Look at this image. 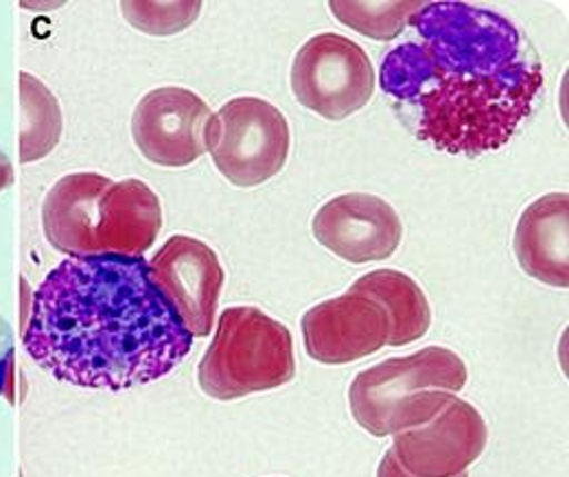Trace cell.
Returning a JSON list of instances; mask_svg holds the SVG:
<instances>
[{"mask_svg": "<svg viewBox=\"0 0 569 477\" xmlns=\"http://www.w3.org/2000/svg\"><path fill=\"white\" fill-rule=\"evenodd\" d=\"M408 27L410 40L379 69L406 128L469 158L508 145L546 86L528 38L506 16L469 2H426Z\"/></svg>", "mask_w": 569, "mask_h": 477, "instance_id": "cell-1", "label": "cell"}, {"mask_svg": "<svg viewBox=\"0 0 569 477\" xmlns=\"http://www.w3.org/2000/svg\"><path fill=\"white\" fill-rule=\"evenodd\" d=\"M22 341L58 381L121 392L176 370L193 334L142 257H71L36 289Z\"/></svg>", "mask_w": 569, "mask_h": 477, "instance_id": "cell-2", "label": "cell"}, {"mask_svg": "<svg viewBox=\"0 0 569 477\" xmlns=\"http://www.w3.org/2000/svg\"><path fill=\"white\" fill-rule=\"evenodd\" d=\"M42 228L53 250L72 259L142 257L162 228V206L137 178L114 182L81 171L51 187L42 205Z\"/></svg>", "mask_w": 569, "mask_h": 477, "instance_id": "cell-3", "label": "cell"}, {"mask_svg": "<svg viewBox=\"0 0 569 477\" xmlns=\"http://www.w3.org/2000/svg\"><path fill=\"white\" fill-rule=\"evenodd\" d=\"M467 377L460 355L427 346L361 370L349 388V406L357 425L368 434L395 436L431 420L467 386Z\"/></svg>", "mask_w": 569, "mask_h": 477, "instance_id": "cell-4", "label": "cell"}, {"mask_svg": "<svg viewBox=\"0 0 569 477\" xmlns=\"http://www.w3.org/2000/svg\"><path fill=\"white\" fill-rule=\"evenodd\" d=\"M293 375L296 359L289 329L257 307L226 309L198 366L202 392L217 401L281 388Z\"/></svg>", "mask_w": 569, "mask_h": 477, "instance_id": "cell-5", "label": "cell"}, {"mask_svg": "<svg viewBox=\"0 0 569 477\" xmlns=\"http://www.w3.org/2000/svg\"><path fill=\"white\" fill-rule=\"evenodd\" d=\"M204 145L230 185L252 189L283 171L291 135L277 106L257 97H237L211 115Z\"/></svg>", "mask_w": 569, "mask_h": 477, "instance_id": "cell-6", "label": "cell"}, {"mask_svg": "<svg viewBox=\"0 0 569 477\" xmlns=\"http://www.w3.org/2000/svg\"><path fill=\"white\" fill-rule=\"evenodd\" d=\"M291 90L307 110L327 121H342L372 99L375 69L353 40L340 33H320L296 53Z\"/></svg>", "mask_w": 569, "mask_h": 477, "instance_id": "cell-7", "label": "cell"}, {"mask_svg": "<svg viewBox=\"0 0 569 477\" xmlns=\"http://www.w3.org/2000/svg\"><path fill=\"white\" fill-rule=\"evenodd\" d=\"M489 427L471 404L453 397L423 425L395 434L392 451L415 477H458L482 456Z\"/></svg>", "mask_w": 569, "mask_h": 477, "instance_id": "cell-8", "label": "cell"}, {"mask_svg": "<svg viewBox=\"0 0 569 477\" xmlns=\"http://www.w3.org/2000/svg\"><path fill=\"white\" fill-rule=\"evenodd\" d=\"M209 119L211 110L200 95L189 88L164 86L139 101L132 115V137L149 162L182 169L207 153Z\"/></svg>", "mask_w": 569, "mask_h": 477, "instance_id": "cell-9", "label": "cell"}, {"mask_svg": "<svg viewBox=\"0 0 569 477\" xmlns=\"http://www.w3.org/2000/svg\"><path fill=\"white\" fill-rule=\"evenodd\" d=\"M149 272L193 338H207L226 280L213 248L200 239L176 235L151 257Z\"/></svg>", "mask_w": 569, "mask_h": 477, "instance_id": "cell-10", "label": "cell"}, {"mask_svg": "<svg viewBox=\"0 0 569 477\" xmlns=\"http://www.w3.org/2000/svg\"><path fill=\"white\" fill-rule=\"evenodd\" d=\"M388 340L386 309L353 289L311 307L302 316L305 350L320 364H351L377 352Z\"/></svg>", "mask_w": 569, "mask_h": 477, "instance_id": "cell-11", "label": "cell"}, {"mask_svg": "<svg viewBox=\"0 0 569 477\" xmlns=\"http://www.w3.org/2000/svg\"><path fill=\"white\" fill-rule=\"evenodd\" d=\"M313 237L349 264L390 259L403 237L397 210L377 196L347 193L329 200L313 217Z\"/></svg>", "mask_w": 569, "mask_h": 477, "instance_id": "cell-12", "label": "cell"}, {"mask_svg": "<svg viewBox=\"0 0 569 477\" xmlns=\"http://www.w3.org/2000/svg\"><path fill=\"white\" fill-rule=\"evenodd\" d=\"M515 257L521 270L550 287L569 285V200L550 193L528 206L515 228Z\"/></svg>", "mask_w": 569, "mask_h": 477, "instance_id": "cell-13", "label": "cell"}, {"mask_svg": "<svg viewBox=\"0 0 569 477\" xmlns=\"http://www.w3.org/2000/svg\"><path fill=\"white\" fill-rule=\"evenodd\" d=\"M379 302L390 320V346H406L421 340L431 325V309L423 289L397 270H375L357 278L351 287Z\"/></svg>", "mask_w": 569, "mask_h": 477, "instance_id": "cell-14", "label": "cell"}, {"mask_svg": "<svg viewBox=\"0 0 569 477\" xmlns=\"http://www.w3.org/2000/svg\"><path fill=\"white\" fill-rule=\"evenodd\" d=\"M20 106H22V135L20 160L33 162L49 156L62 138V108L58 97L33 74H20Z\"/></svg>", "mask_w": 569, "mask_h": 477, "instance_id": "cell-15", "label": "cell"}, {"mask_svg": "<svg viewBox=\"0 0 569 477\" xmlns=\"http://www.w3.org/2000/svg\"><path fill=\"white\" fill-rule=\"evenodd\" d=\"M426 2H357V0H333L329 2L331 13L345 24L359 31L361 36L390 42L408 29V20Z\"/></svg>", "mask_w": 569, "mask_h": 477, "instance_id": "cell-16", "label": "cell"}, {"mask_svg": "<svg viewBox=\"0 0 569 477\" xmlns=\"http://www.w3.org/2000/svg\"><path fill=\"white\" fill-rule=\"evenodd\" d=\"M202 11V2H121L128 22L151 36H173L189 29Z\"/></svg>", "mask_w": 569, "mask_h": 477, "instance_id": "cell-17", "label": "cell"}, {"mask_svg": "<svg viewBox=\"0 0 569 477\" xmlns=\"http://www.w3.org/2000/svg\"><path fill=\"white\" fill-rule=\"evenodd\" d=\"M11 359H13V331L9 322L0 316V397L9 386L11 375Z\"/></svg>", "mask_w": 569, "mask_h": 477, "instance_id": "cell-18", "label": "cell"}, {"mask_svg": "<svg viewBox=\"0 0 569 477\" xmlns=\"http://www.w3.org/2000/svg\"><path fill=\"white\" fill-rule=\"evenodd\" d=\"M377 477H415L410 476L401 465H399V460H397V456H395V451L390 449V451H386V456L381 458V463H379V469H377ZM458 477H469L467 474H462V476Z\"/></svg>", "mask_w": 569, "mask_h": 477, "instance_id": "cell-19", "label": "cell"}, {"mask_svg": "<svg viewBox=\"0 0 569 477\" xmlns=\"http://www.w3.org/2000/svg\"><path fill=\"white\" fill-rule=\"evenodd\" d=\"M13 185V167L9 158L0 151V193H4Z\"/></svg>", "mask_w": 569, "mask_h": 477, "instance_id": "cell-20", "label": "cell"}]
</instances>
